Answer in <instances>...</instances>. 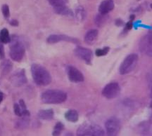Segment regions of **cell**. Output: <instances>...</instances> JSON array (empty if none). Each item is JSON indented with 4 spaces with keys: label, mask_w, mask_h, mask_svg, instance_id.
Wrapping results in <instances>:
<instances>
[{
    "label": "cell",
    "mask_w": 152,
    "mask_h": 136,
    "mask_svg": "<svg viewBox=\"0 0 152 136\" xmlns=\"http://www.w3.org/2000/svg\"><path fill=\"white\" fill-rule=\"evenodd\" d=\"M31 73L33 78L38 86H45L52 82V76L48 70L43 66L33 64L31 66Z\"/></svg>",
    "instance_id": "6da1fadb"
},
{
    "label": "cell",
    "mask_w": 152,
    "mask_h": 136,
    "mask_svg": "<svg viewBox=\"0 0 152 136\" xmlns=\"http://www.w3.org/2000/svg\"><path fill=\"white\" fill-rule=\"evenodd\" d=\"M67 99V94L61 90H47L42 93L41 101L45 104H61Z\"/></svg>",
    "instance_id": "7a4b0ae2"
},
{
    "label": "cell",
    "mask_w": 152,
    "mask_h": 136,
    "mask_svg": "<svg viewBox=\"0 0 152 136\" xmlns=\"http://www.w3.org/2000/svg\"><path fill=\"white\" fill-rule=\"evenodd\" d=\"M10 43L9 55L11 58L16 62L21 61L26 53V48L23 44L16 35H13L11 37Z\"/></svg>",
    "instance_id": "3957f363"
},
{
    "label": "cell",
    "mask_w": 152,
    "mask_h": 136,
    "mask_svg": "<svg viewBox=\"0 0 152 136\" xmlns=\"http://www.w3.org/2000/svg\"><path fill=\"white\" fill-rule=\"evenodd\" d=\"M104 135V131L102 127L96 124H84L78 128L77 135L80 136H102Z\"/></svg>",
    "instance_id": "277c9868"
},
{
    "label": "cell",
    "mask_w": 152,
    "mask_h": 136,
    "mask_svg": "<svg viewBox=\"0 0 152 136\" xmlns=\"http://www.w3.org/2000/svg\"><path fill=\"white\" fill-rule=\"evenodd\" d=\"M138 62V56L135 54L128 55L125 58L120 66L119 72L121 75H125L132 72Z\"/></svg>",
    "instance_id": "5b68a950"
},
{
    "label": "cell",
    "mask_w": 152,
    "mask_h": 136,
    "mask_svg": "<svg viewBox=\"0 0 152 136\" xmlns=\"http://www.w3.org/2000/svg\"><path fill=\"white\" fill-rule=\"evenodd\" d=\"M139 46L140 51L148 56L152 57V31L142 37Z\"/></svg>",
    "instance_id": "8992f818"
},
{
    "label": "cell",
    "mask_w": 152,
    "mask_h": 136,
    "mask_svg": "<svg viewBox=\"0 0 152 136\" xmlns=\"http://www.w3.org/2000/svg\"><path fill=\"white\" fill-rule=\"evenodd\" d=\"M121 122L116 117H111L106 121L105 128L108 135H116L121 130Z\"/></svg>",
    "instance_id": "52a82bcc"
},
{
    "label": "cell",
    "mask_w": 152,
    "mask_h": 136,
    "mask_svg": "<svg viewBox=\"0 0 152 136\" xmlns=\"http://www.w3.org/2000/svg\"><path fill=\"white\" fill-rule=\"evenodd\" d=\"M121 93V87L118 83L113 82L107 84L102 90V95L107 99H113Z\"/></svg>",
    "instance_id": "ba28073f"
},
{
    "label": "cell",
    "mask_w": 152,
    "mask_h": 136,
    "mask_svg": "<svg viewBox=\"0 0 152 136\" xmlns=\"http://www.w3.org/2000/svg\"><path fill=\"white\" fill-rule=\"evenodd\" d=\"M66 72L69 80L72 82L80 83L84 82V76L78 69L72 65L66 67Z\"/></svg>",
    "instance_id": "9c48e42d"
},
{
    "label": "cell",
    "mask_w": 152,
    "mask_h": 136,
    "mask_svg": "<svg viewBox=\"0 0 152 136\" xmlns=\"http://www.w3.org/2000/svg\"><path fill=\"white\" fill-rule=\"evenodd\" d=\"M11 84L16 87H20L27 83V78L23 69H19L13 74L10 78Z\"/></svg>",
    "instance_id": "30bf717a"
},
{
    "label": "cell",
    "mask_w": 152,
    "mask_h": 136,
    "mask_svg": "<svg viewBox=\"0 0 152 136\" xmlns=\"http://www.w3.org/2000/svg\"><path fill=\"white\" fill-rule=\"evenodd\" d=\"M75 54L77 57L80 58L87 64H90L92 62L93 53L90 49L82 46H77L75 49Z\"/></svg>",
    "instance_id": "8fae6325"
},
{
    "label": "cell",
    "mask_w": 152,
    "mask_h": 136,
    "mask_svg": "<svg viewBox=\"0 0 152 136\" xmlns=\"http://www.w3.org/2000/svg\"><path fill=\"white\" fill-rule=\"evenodd\" d=\"M68 41V42L75 43L77 44L79 41L77 39L73 38V37H68V36L64 35H52L47 38V42L49 44H56V43L59 42V41Z\"/></svg>",
    "instance_id": "7c38bea8"
},
{
    "label": "cell",
    "mask_w": 152,
    "mask_h": 136,
    "mask_svg": "<svg viewBox=\"0 0 152 136\" xmlns=\"http://www.w3.org/2000/svg\"><path fill=\"white\" fill-rule=\"evenodd\" d=\"M115 4L113 0H104L99 7V11L101 14L106 15L114 9Z\"/></svg>",
    "instance_id": "4fadbf2b"
},
{
    "label": "cell",
    "mask_w": 152,
    "mask_h": 136,
    "mask_svg": "<svg viewBox=\"0 0 152 136\" xmlns=\"http://www.w3.org/2000/svg\"><path fill=\"white\" fill-rule=\"evenodd\" d=\"M139 131L140 135H152V122H144L139 125Z\"/></svg>",
    "instance_id": "5bb4252c"
},
{
    "label": "cell",
    "mask_w": 152,
    "mask_h": 136,
    "mask_svg": "<svg viewBox=\"0 0 152 136\" xmlns=\"http://www.w3.org/2000/svg\"><path fill=\"white\" fill-rule=\"evenodd\" d=\"M98 34L99 32L97 30H90V31H88L86 33V35L85 36V41L87 44L92 45V44L96 41L98 37Z\"/></svg>",
    "instance_id": "9a60e30c"
},
{
    "label": "cell",
    "mask_w": 152,
    "mask_h": 136,
    "mask_svg": "<svg viewBox=\"0 0 152 136\" xmlns=\"http://www.w3.org/2000/svg\"><path fill=\"white\" fill-rule=\"evenodd\" d=\"M37 116L43 120H52L54 118V111L52 109H42L38 112Z\"/></svg>",
    "instance_id": "2e32d148"
},
{
    "label": "cell",
    "mask_w": 152,
    "mask_h": 136,
    "mask_svg": "<svg viewBox=\"0 0 152 136\" xmlns=\"http://www.w3.org/2000/svg\"><path fill=\"white\" fill-rule=\"evenodd\" d=\"M12 63L9 60H5L1 63V72L2 76H6L10 72L12 69Z\"/></svg>",
    "instance_id": "e0dca14e"
},
{
    "label": "cell",
    "mask_w": 152,
    "mask_h": 136,
    "mask_svg": "<svg viewBox=\"0 0 152 136\" xmlns=\"http://www.w3.org/2000/svg\"><path fill=\"white\" fill-rule=\"evenodd\" d=\"M54 11L56 14L62 15V16H73V13L70 9H68L66 5L61 6V7H54Z\"/></svg>",
    "instance_id": "ac0fdd59"
},
{
    "label": "cell",
    "mask_w": 152,
    "mask_h": 136,
    "mask_svg": "<svg viewBox=\"0 0 152 136\" xmlns=\"http://www.w3.org/2000/svg\"><path fill=\"white\" fill-rule=\"evenodd\" d=\"M66 119L71 122H77L78 121L79 115L78 113L75 109H70L65 114Z\"/></svg>",
    "instance_id": "d6986e66"
},
{
    "label": "cell",
    "mask_w": 152,
    "mask_h": 136,
    "mask_svg": "<svg viewBox=\"0 0 152 136\" xmlns=\"http://www.w3.org/2000/svg\"><path fill=\"white\" fill-rule=\"evenodd\" d=\"M22 119L17 121L16 122V125L15 126L17 128H20V129H23L28 127L30 124L29 116H21Z\"/></svg>",
    "instance_id": "ffe728a7"
},
{
    "label": "cell",
    "mask_w": 152,
    "mask_h": 136,
    "mask_svg": "<svg viewBox=\"0 0 152 136\" xmlns=\"http://www.w3.org/2000/svg\"><path fill=\"white\" fill-rule=\"evenodd\" d=\"M75 16L76 19L78 21L81 22L84 20L85 17H86V12H85V9L83 7H80V6L77 7L75 11Z\"/></svg>",
    "instance_id": "44dd1931"
},
{
    "label": "cell",
    "mask_w": 152,
    "mask_h": 136,
    "mask_svg": "<svg viewBox=\"0 0 152 136\" xmlns=\"http://www.w3.org/2000/svg\"><path fill=\"white\" fill-rule=\"evenodd\" d=\"M0 41L3 44H8L10 43L11 37L9 36V30L7 28H4L0 32Z\"/></svg>",
    "instance_id": "7402d4cb"
},
{
    "label": "cell",
    "mask_w": 152,
    "mask_h": 136,
    "mask_svg": "<svg viewBox=\"0 0 152 136\" xmlns=\"http://www.w3.org/2000/svg\"><path fill=\"white\" fill-rule=\"evenodd\" d=\"M49 4L54 7H61V6H65L68 3V0H48Z\"/></svg>",
    "instance_id": "603a6c76"
},
{
    "label": "cell",
    "mask_w": 152,
    "mask_h": 136,
    "mask_svg": "<svg viewBox=\"0 0 152 136\" xmlns=\"http://www.w3.org/2000/svg\"><path fill=\"white\" fill-rule=\"evenodd\" d=\"M64 129V124L61 122H58L56 124V126H54V131H53L52 135H59Z\"/></svg>",
    "instance_id": "cb8c5ba5"
},
{
    "label": "cell",
    "mask_w": 152,
    "mask_h": 136,
    "mask_svg": "<svg viewBox=\"0 0 152 136\" xmlns=\"http://www.w3.org/2000/svg\"><path fill=\"white\" fill-rule=\"evenodd\" d=\"M109 47H105V48L102 49H96V51H95V54H96V56H98V57L106 56V55L109 53Z\"/></svg>",
    "instance_id": "d4e9b609"
},
{
    "label": "cell",
    "mask_w": 152,
    "mask_h": 136,
    "mask_svg": "<svg viewBox=\"0 0 152 136\" xmlns=\"http://www.w3.org/2000/svg\"><path fill=\"white\" fill-rule=\"evenodd\" d=\"M106 15L104 14H99L98 16H96V18H95V22L96 24L99 26L102 25V22H104L106 21V18H105Z\"/></svg>",
    "instance_id": "484cf974"
},
{
    "label": "cell",
    "mask_w": 152,
    "mask_h": 136,
    "mask_svg": "<svg viewBox=\"0 0 152 136\" xmlns=\"http://www.w3.org/2000/svg\"><path fill=\"white\" fill-rule=\"evenodd\" d=\"M1 12L4 17L5 18H8L9 16H10V11H9V7L7 4H4L1 7Z\"/></svg>",
    "instance_id": "4316f807"
},
{
    "label": "cell",
    "mask_w": 152,
    "mask_h": 136,
    "mask_svg": "<svg viewBox=\"0 0 152 136\" xmlns=\"http://www.w3.org/2000/svg\"><path fill=\"white\" fill-rule=\"evenodd\" d=\"M14 111L15 114L17 115L18 116H20V117L23 116V109L21 107H20V105H19V104H17V103L14 104Z\"/></svg>",
    "instance_id": "83f0119b"
},
{
    "label": "cell",
    "mask_w": 152,
    "mask_h": 136,
    "mask_svg": "<svg viewBox=\"0 0 152 136\" xmlns=\"http://www.w3.org/2000/svg\"><path fill=\"white\" fill-rule=\"evenodd\" d=\"M5 56V53H4V48L2 44L0 43V59L2 60L4 58Z\"/></svg>",
    "instance_id": "f1b7e54d"
},
{
    "label": "cell",
    "mask_w": 152,
    "mask_h": 136,
    "mask_svg": "<svg viewBox=\"0 0 152 136\" xmlns=\"http://www.w3.org/2000/svg\"><path fill=\"white\" fill-rule=\"evenodd\" d=\"M148 81H149V88H150V90H151V96H152V71L149 74Z\"/></svg>",
    "instance_id": "f546056e"
},
{
    "label": "cell",
    "mask_w": 152,
    "mask_h": 136,
    "mask_svg": "<svg viewBox=\"0 0 152 136\" xmlns=\"http://www.w3.org/2000/svg\"><path fill=\"white\" fill-rule=\"evenodd\" d=\"M19 105H20V107H21L23 110L26 109V103H25V102L23 101V100H20V101H19Z\"/></svg>",
    "instance_id": "4dcf8cb0"
},
{
    "label": "cell",
    "mask_w": 152,
    "mask_h": 136,
    "mask_svg": "<svg viewBox=\"0 0 152 136\" xmlns=\"http://www.w3.org/2000/svg\"><path fill=\"white\" fill-rule=\"evenodd\" d=\"M9 24H10L11 26L17 27V26H18V21L16 20H11V21H9Z\"/></svg>",
    "instance_id": "1f68e13d"
},
{
    "label": "cell",
    "mask_w": 152,
    "mask_h": 136,
    "mask_svg": "<svg viewBox=\"0 0 152 136\" xmlns=\"http://www.w3.org/2000/svg\"><path fill=\"white\" fill-rule=\"evenodd\" d=\"M132 22L130 20V21H129L128 23L126 24V29L131 30L132 29Z\"/></svg>",
    "instance_id": "d6a6232c"
},
{
    "label": "cell",
    "mask_w": 152,
    "mask_h": 136,
    "mask_svg": "<svg viewBox=\"0 0 152 136\" xmlns=\"http://www.w3.org/2000/svg\"><path fill=\"white\" fill-rule=\"evenodd\" d=\"M4 99V93L2 92H0V104L2 102Z\"/></svg>",
    "instance_id": "836d02e7"
},
{
    "label": "cell",
    "mask_w": 152,
    "mask_h": 136,
    "mask_svg": "<svg viewBox=\"0 0 152 136\" xmlns=\"http://www.w3.org/2000/svg\"><path fill=\"white\" fill-rule=\"evenodd\" d=\"M151 97V103H150V109H151V117H152V96Z\"/></svg>",
    "instance_id": "e575fe53"
},
{
    "label": "cell",
    "mask_w": 152,
    "mask_h": 136,
    "mask_svg": "<svg viewBox=\"0 0 152 136\" xmlns=\"http://www.w3.org/2000/svg\"><path fill=\"white\" fill-rule=\"evenodd\" d=\"M151 8L152 9V4H151Z\"/></svg>",
    "instance_id": "d590c367"
},
{
    "label": "cell",
    "mask_w": 152,
    "mask_h": 136,
    "mask_svg": "<svg viewBox=\"0 0 152 136\" xmlns=\"http://www.w3.org/2000/svg\"><path fill=\"white\" fill-rule=\"evenodd\" d=\"M0 42H1V41H0Z\"/></svg>",
    "instance_id": "8d00e7d4"
}]
</instances>
